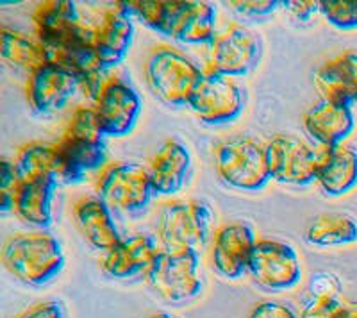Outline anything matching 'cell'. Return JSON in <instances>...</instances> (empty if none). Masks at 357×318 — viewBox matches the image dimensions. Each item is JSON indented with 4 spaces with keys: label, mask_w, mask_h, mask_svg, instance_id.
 I'll return each mask as SVG.
<instances>
[{
    "label": "cell",
    "mask_w": 357,
    "mask_h": 318,
    "mask_svg": "<svg viewBox=\"0 0 357 318\" xmlns=\"http://www.w3.org/2000/svg\"><path fill=\"white\" fill-rule=\"evenodd\" d=\"M36 40L45 47L52 63L65 66L79 81V90L95 103L106 82L97 56V29L84 25L75 2L47 0L33 15Z\"/></svg>",
    "instance_id": "6da1fadb"
},
{
    "label": "cell",
    "mask_w": 357,
    "mask_h": 318,
    "mask_svg": "<svg viewBox=\"0 0 357 318\" xmlns=\"http://www.w3.org/2000/svg\"><path fill=\"white\" fill-rule=\"evenodd\" d=\"M146 27L186 45H211L216 38V9L195 0H130L126 2Z\"/></svg>",
    "instance_id": "7a4b0ae2"
},
{
    "label": "cell",
    "mask_w": 357,
    "mask_h": 318,
    "mask_svg": "<svg viewBox=\"0 0 357 318\" xmlns=\"http://www.w3.org/2000/svg\"><path fill=\"white\" fill-rule=\"evenodd\" d=\"M93 106H79L56 145V176L81 183L88 174L106 167V143Z\"/></svg>",
    "instance_id": "3957f363"
},
{
    "label": "cell",
    "mask_w": 357,
    "mask_h": 318,
    "mask_svg": "<svg viewBox=\"0 0 357 318\" xmlns=\"http://www.w3.org/2000/svg\"><path fill=\"white\" fill-rule=\"evenodd\" d=\"M2 263L24 285L45 286L61 273L66 257L56 236L45 231H27L6 240Z\"/></svg>",
    "instance_id": "277c9868"
},
{
    "label": "cell",
    "mask_w": 357,
    "mask_h": 318,
    "mask_svg": "<svg viewBox=\"0 0 357 318\" xmlns=\"http://www.w3.org/2000/svg\"><path fill=\"white\" fill-rule=\"evenodd\" d=\"M215 213L197 199L162 202L155 216V231L165 250L199 252L209 240Z\"/></svg>",
    "instance_id": "5b68a950"
},
{
    "label": "cell",
    "mask_w": 357,
    "mask_h": 318,
    "mask_svg": "<svg viewBox=\"0 0 357 318\" xmlns=\"http://www.w3.org/2000/svg\"><path fill=\"white\" fill-rule=\"evenodd\" d=\"M215 168L220 179L238 192H259L272 177L264 145L250 136H231L215 147Z\"/></svg>",
    "instance_id": "8992f818"
},
{
    "label": "cell",
    "mask_w": 357,
    "mask_h": 318,
    "mask_svg": "<svg viewBox=\"0 0 357 318\" xmlns=\"http://www.w3.org/2000/svg\"><path fill=\"white\" fill-rule=\"evenodd\" d=\"M145 77L152 93L167 106H188L204 72L186 54L172 47H158L146 57Z\"/></svg>",
    "instance_id": "52a82bcc"
},
{
    "label": "cell",
    "mask_w": 357,
    "mask_h": 318,
    "mask_svg": "<svg viewBox=\"0 0 357 318\" xmlns=\"http://www.w3.org/2000/svg\"><path fill=\"white\" fill-rule=\"evenodd\" d=\"M154 294L172 304H186L202 294L200 254L195 250H159L145 275Z\"/></svg>",
    "instance_id": "ba28073f"
},
{
    "label": "cell",
    "mask_w": 357,
    "mask_h": 318,
    "mask_svg": "<svg viewBox=\"0 0 357 318\" xmlns=\"http://www.w3.org/2000/svg\"><path fill=\"white\" fill-rule=\"evenodd\" d=\"M97 193L111 209L139 215L154 197L149 168L130 161L106 165L97 177Z\"/></svg>",
    "instance_id": "9c48e42d"
},
{
    "label": "cell",
    "mask_w": 357,
    "mask_h": 318,
    "mask_svg": "<svg viewBox=\"0 0 357 318\" xmlns=\"http://www.w3.org/2000/svg\"><path fill=\"white\" fill-rule=\"evenodd\" d=\"M248 273L259 288L280 294L302 279V262L295 247L279 240H257L248 262Z\"/></svg>",
    "instance_id": "30bf717a"
},
{
    "label": "cell",
    "mask_w": 357,
    "mask_h": 318,
    "mask_svg": "<svg viewBox=\"0 0 357 318\" xmlns=\"http://www.w3.org/2000/svg\"><path fill=\"white\" fill-rule=\"evenodd\" d=\"M272 181L286 186H309L317 183L320 151L295 135H275L264 143Z\"/></svg>",
    "instance_id": "8fae6325"
},
{
    "label": "cell",
    "mask_w": 357,
    "mask_h": 318,
    "mask_svg": "<svg viewBox=\"0 0 357 318\" xmlns=\"http://www.w3.org/2000/svg\"><path fill=\"white\" fill-rule=\"evenodd\" d=\"M263 56V40L250 29L232 24L216 34L209 45L207 72L225 77H243L256 68Z\"/></svg>",
    "instance_id": "7c38bea8"
},
{
    "label": "cell",
    "mask_w": 357,
    "mask_h": 318,
    "mask_svg": "<svg viewBox=\"0 0 357 318\" xmlns=\"http://www.w3.org/2000/svg\"><path fill=\"white\" fill-rule=\"evenodd\" d=\"M188 107L200 122L223 126L240 119L245 109V95L234 79L204 72V77L188 100Z\"/></svg>",
    "instance_id": "4fadbf2b"
},
{
    "label": "cell",
    "mask_w": 357,
    "mask_h": 318,
    "mask_svg": "<svg viewBox=\"0 0 357 318\" xmlns=\"http://www.w3.org/2000/svg\"><path fill=\"white\" fill-rule=\"evenodd\" d=\"M95 113L104 136L123 138L132 131L142 114V97L123 79H106L95 98Z\"/></svg>",
    "instance_id": "5bb4252c"
},
{
    "label": "cell",
    "mask_w": 357,
    "mask_h": 318,
    "mask_svg": "<svg viewBox=\"0 0 357 318\" xmlns=\"http://www.w3.org/2000/svg\"><path fill=\"white\" fill-rule=\"evenodd\" d=\"M256 241L254 229L241 222L216 229L211 247L213 270L225 281L241 279L248 272V262Z\"/></svg>",
    "instance_id": "9a60e30c"
},
{
    "label": "cell",
    "mask_w": 357,
    "mask_h": 318,
    "mask_svg": "<svg viewBox=\"0 0 357 318\" xmlns=\"http://www.w3.org/2000/svg\"><path fill=\"white\" fill-rule=\"evenodd\" d=\"M77 90V77L65 66L49 61L29 75V106L40 114L57 113L70 103Z\"/></svg>",
    "instance_id": "2e32d148"
},
{
    "label": "cell",
    "mask_w": 357,
    "mask_h": 318,
    "mask_svg": "<svg viewBox=\"0 0 357 318\" xmlns=\"http://www.w3.org/2000/svg\"><path fill=\"white\" fill-rule=\"evenodd\" d=\"M158 254L159 249L154 238L136 233L132 236L122 238L113 249L104 252L100 259L102 272L107 278L118 281L146 275Z\"/></svg>",
    "instance_id": "e0dca14e"
},
{
    "label": "cell",
    "mask_w": 357,
    "mask_h": 318,
    "mask_svg": "<svg viewBox=\"0 0 357 318\" xmlns=\"http://www.w3.org/2000/svg\"><path fill=\"white\" fill-rule=\"evenodd\" d=\"M304 129L321 149L343 145L356 129L352 106L321 98L304 113Z\"/></svg>",
    "instance_id": "ac0fdd59"
},
{
    "label": "cell",
    "mask_w": 357,
    "mask_h": 318,
    "mask_svg": "<svg viewBox=\"0 0 357 318\" xmlns=\"http://www.w3.org/2000/svg\"><path fill=\"white\" fill-rule=\"evenodd\" d=\"M191 172V154L184 143L167 139L149 165L154 195L172 197L186 186Z\"/></svg>",
    "instance_id": "d6986e66"
},
{
    "label": "cell",
    "mask_w": 357,
    "mask_h": 318,
    "mask_svg": "<svg viewBox=\"0 0 357 318\" xmlns=\"http://www.w3.org/2000/svg\"><path fill=\"white\" fill-rule=\"evenodd\" d=\"M134 24L126 2H116L97 29V56L102 68L109 70L123 63L132 45Z\"/></svg>",
    "instance_id": "ffe728a7"
},
{
    "label": "cell",
    "mask_w": 357,
    "mask_h": 318,
    "mask_svg": "<svg viewBox=\"0 0 357 318\" xmlns=\"http://www.w3.org/2000/svg\"><path fill=\"white\" fill-rule=\"evenodd\" d=\"M317 183L329 197L349 195L357 188V151L350 145L321 149Z\"/></svg>",
    "instance_id": "44dd1931"
},
{
    "label": "cell",
    "mask_w": 357,
    "mask_h": 318,
    "mask_svg": "<svg viewBox=\"0 0 357 318\" xmlns=\"http://www.w3.org/2000/svg\"><path fill=\"white\" fill-rule=\"evenodd\" d=\"M73 218L88 243L102 252H107L122 240L111 215V208L100 197L79 199L73 204Z\"/></svg>",
    "instance_id": "7402d4cb"
},
{
    "label": "cell",
    "mask_w": 357,
    "mask_h": 318,
    "mask_svg": "<svg viewBox=\"0 0 357 318\" xmlns=\"http://www.w3.org/2000/svg\"><path fill=\"white\" fill-rule=\"evenodd\" d=\"M314 86L325 100L354 106L357 97V52L347 50L325 61L314 72Z\"/></svg>",
    "instance_id": "603a6c76"
},
{
    "label": "cell",
    "mask_w": 357,
    "mask_h": 318,
    "mask_svg": "<svg viewBox=\"0 0 357 318\" xmlns=\"http://www.w3.org/2000/svg\"><path fill=\"white\" fill-rule=\"evenodd\" d=\"M304 240L318 249L357 243V220L349 213H320L304 229Z\"/></svg>",
    "instance_id": "cb8c5ba5"
},
{
    "label": "cell",
    "mask_w": 357,
    "mask_h": 318,
    "mask_svg": "<svg viewBox=\"0 0 357 318\" xmlns=\"http://www.w3.org/2000/svg\"><path fill=\"white\" fill-rule=\"evenodd\" d=\"M57 181V176H49L22 183L15 202V213L25 224L38 229H45L52 224V197Z\"/></svg>",
    "instance_id": "d4e9b609"
},
{
    "label": "cell",
    "mask_w": 357,
    "mask_h": 318,
    "mask_svg": "<svg viewBox=\"0 0 357 318\" xmlns=\"http://www.w3.org/2000/svg\"><path fill=\"white\" fill-rule=\"evenodd\" d=\"M0 54L13 66L27 70L33 74L34 70L49 63V54L38 40H31L25 34L13 29H0Z\"/></svg>",
    "instance_id": "484cf974"
},
{
    "label": "cell",
    "mask_w": 357,
    "mask_h": 318,
    "mask_svg": "<svg viewBox=\"0 0 357 318\" xmlns=\"http://www.w3.org/2000/svg\"><path fill=\"white\" fill-rule=\"evenodd\" d=\"M15 168L22 183L56 176V145L47 142L25 143L15 158Z\"/></svg>",
    "instance_id": "4316f807"
},
{
    "label": "cell",
    "mask_w": 357,
    "mask_h": 318,
    "mask_svg": "<svg viewBox=\"0 0 357 318\" xmlns=\"http://www.w3.org/2000/svg\"><path fill=\"white\" fill-rule=\"evenodd\" d=\"M301 318H357V306L337 295H312L302 310Z\"/></svg>",
    "instance_id": "83f0119b"
},
{
    "label": "cell",
    "mask_w": 357,
    "mask_h": 318,
    "mask_svg": "<svg viewBox=\"0 0 357 318\" xmlns=\"http://www.w3.org/2000/svg\"><path fill=\"white\" fill-rule=\"evenodd\" d=\"M320 13L333 27L357 29V0H320Z\"/></svg>",
    "instance_id": "f1b7e54d"
},
{
    "label": "cell",
    "mask_w": 357,
    "mask_h": 318,
    "mask_svg": "<svg viewBox=\"0 0 357 318\" xmlns=\"http://www.w3.org/2000/svg\"><path fill=\"white\" fill-rule=\"evenodd\" d=\"M20 186L22 179L15 168V163L4 159L0 165V209L2 213L15 211V202H17Z\"/></svg>",
    "instance_id": "f546056e"
},
{
    "label": "cell",
    "mask_w": 357,
    "mask_h": 318,
    "mask_svg": "<svg viewBox=\"0 0 357 318\" xmlns=\"http://www.w3.org/2000/svg\"><path fill=\"white\" fill-rule=\"evenodd\" d=\"M229 6L243 17L257 18L272 15L277 8L282 6V2L279 0H238V2H229Z\"/></svg>",
    "instance_id": "4dcf8cb0"
},
{
    "label": "cell",
    "mask_w": 357,
    "mask_h": 318,
    "mask_svg": "<svg viewBox=\"0 0 357 318\" xmlns=\"http://www.w3.org/2000/svg\"><path fill=\"white\" fill-rule=\"evenodd\" d=\"M247 318H301L291 306L277 301H261L254 304Z\"/></svg>",
    "instance_id": "1f68e13d"
},
{
    "label": "cell",
    "mask_w": 357,
    "mask_h": 318,
    "mask_svg": "<svg viewBox=\"0 0 357 318\" xmlns=\"http://www.w3.org/2000/svg\"><path fill=\"white\" fill-rule=\"evenodd\" d=\"M15 318H66V311L61 302L49 298V301L36 302Z\"/></svg>",
    "instance_id": "d6a6232c"
},
{
    "label": "cell",
    "mask_w": 357,
    "mask_h": 318,
    "mask_svg": "<svg viewBox=\"0 0 357 318\" xmlns=\"http://www.w3.org/2000/svg\"><path fill=\"white\" fill-rule=\"evenodd\" d=\"M282 6L301 22H309L317 13H320V0H288L282 2Z\"/></svg>",
    "instance_id": "836d02e7"
},
{
    "label": "cell",
    "mask_w": 357,
    "mask_h": 318,
    "mask_svg": "<svg viewBox=\"0 0 357 318\" xmlns=\"http://www.w3.org/2000/svg\"><path fill=\"white\" fill-rule=\"evenodd\" d=\"M311 290L312 295H337L341 294L340 281L333 273H317L311 279Z\"/></svg>",
    "instance_id": "e575fe53"
},
{
    "label": "cell",
    "mask_w": 357,
    "mask_h": 318,
    "mask_svg": "<svg viewBox=\"0 0 357 318\" xmlns=\"http://www.w3.org/2000/svg\"><path fill=\"white\" fill-rule=\"evenodd\" d=\"M145 318H174L170 313H165V311H159V313H152Z\"/></svg>",
    "instance_id": "d590c367"
},
{
    "label": "cell",
    "mask_w": 357,
    "mask_h": 318,
    "mask_svg": "<svg viewBox=\"0 0 357 318\" xmlns=\"http://www.w3.org/2000/svg\"><path fill=\"white\" fill-rule=\"evenodd\" d=\"M354 106H356V107H357V97H356V100H354Z\"/></svg>",
    "instance_id": "8d00e7d4"
}]
</instances>
